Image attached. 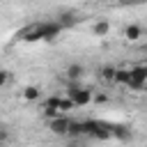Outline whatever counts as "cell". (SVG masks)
I'll use <instances>...</instances> for the list:
<instances>
[{
  "label": "cell",
  "mask_w": 147,
  "mask_h": 147,
  "mask_svg": "<svg viewBox=\"0 0 147 147\" xmlns=\"http://www.w3.org/2000/svg\"><path fill=\"white\" fill-rule=\"evenodd\" d=\"M92 138H96V140H108V138H113L110 136V124H96V129L92 131Z\"/></svg>",
  "instance_id": "obj_6"
},
{
  "label": "cell",
  "mask_w": 147,
  "mask_h": 147,
  "mask_svg": "<svg viewBox=\"0 0 147 147\" xmlns=\"http://www.w3.org/2000/svg\"><path fill=\"white\" fill-rule=\"evenodd\" d=\"M57 115H62L57 108H44V117H46V119H55Z\"/></svg>",
  "instance_id": "obj_16"
},
{
  "label": "cell",
  "mask_w": 147,
  "mask_h": 147,
  "mask_svg": "<svg viewBox=\"0 0 147 147\" xmlns=\"http://www.w3.org/2000/svg\"><path fill=\"white\" fill-rule=\"evenodd\" d=\"M129 78H131V74H129V69H115V78H113V83H119V85H126V83H129Z\"/></svg>",
  "instance_id": "obj_14"
},
{
  "label": "cell",
  "mask_w": 147,
  "mask_h": 147,
  "mask_svg": "<svg viewBox=\"0 0 147 147\" xmlns=\"http://www.w3.org/2000/svg\"><path fill=\"white\" fill-rule=\"evenodd\" d=\"M80 124H83V136H92V131L96 129L99 122H96V119H85V122H80Z\"/></svg>",
  "instance_id": "obj_15"
},
{
  "label": "cell",
  "mask_w": 147,
  "mask_h": 147,
  "mask_svg": "<svg viewBox=\"0 0 147 147\" xmlns=\"http://www.w3.org/2000/svg\"><path fill=\"white\" fill-rule=\"evenodd\" d=\"M51 131L55 133V136H67V126H69V117H64V115H57L55 119H51Z\"/></svg>",
  "instance_id": "obj_4"
},
{
  "label": "cell",
  "mask_w": 147,
  "mask_h": 147,
  "mask_svg": "<svg viewBox=\"0 0 147 147\" xmlns=\"http://www.w3.org/2000/svg\"><path fill=\"white\" fill-rule=\"evenodd\" d=\"M64 74H67V78H69V80H78V78H83L85 69H83V64H69Z\"/></svg>",
  "instance_id": "obj_10"
},
{
  "label": "cell",
  "mask_w": 147,
  "mask_h": 147,
  "mask_svg": "<svg viewBox=\"0 0 147 147\" xmlns=\"http://www.w3.org/2000/svg\"><path fill=\"white\" fill-rule=\"evenodd\" d=\"M129 74H131V78H129L126 87H131V90H142L145 83H147V67H145V64H136V67L129 69Z\"/></svg>",
  "instance_id": "obj_3"
},
{
  "label": "cell",
  "mask_w": 147,
  "mask_h": 147,
  "mask_svg": "<svg viewBox=\"0 0 147 147\" xmlns=\"http://www.w3.org/2000/svg\"><path fill=\"white\" fill-rule=\"evenodd\" d=\"M55 23H57L60 28H69V25L78 23V16H76V11H64V14H60V16L55 18Z\"/></svg>",
  "instance_id": "obj_5"
},
{
  "label": "cell",
  "mask_w": 147,
  "mask_h": 147,
  "mask_svg": "<svg viewBox=\"0 0 147 147\" xmlns=\"http://www.w3.org/2000/svg\"><path fill=\"white\" fill-rule=\"evenodd\" d=\"M7 83H9V74H7L5 69H0V87H5Z\"/></svg>",
  "instance_id": "obj_20"
},
{
  "label": "cell",
  "mask_w": 147,
  "mask_h": 147,
  "mask_svg": "<svg viewBox=\"0 0 147 147\" xmlns=\"http://www.w3.org/2000/svg\"><path fill=\"white\" fill-rule=\"evenodd\" d=\"M122 5H140V2H145V0H119Z\"/></svg>",
  "instance_id": "obj_22"
},
{
  "label": "cell",
  "mask_w": 147,
  "mask_h": 147,
  "mask_svg": "<svg viewBox=\"0 0 147 147\" xmlns=\"http://www.w3.org/2000/svg\"><path fill=\"white\" fill-rule=\"evenodd\" d=\"M110 32V23L108 21H96L94 25H92V34L94 37H106Z\"/></svg>",
  "instance_id": "obj_9"
},
{
  "label": "cell",
  "mask_w": 147,
  "mask_h": 147,
  "mask_svg": "<svg viewBox=\"0 0 147 147\" xmlns=\"http://www.w3.org/2000/svg\"><path fill=\"white\" fill-rule=\"evenodd\" d=\"M110 136H115V138H119V140H129V138H131V131H129L126 126H122V124H113V126H110Z\"/></svg>",
  "instance_id": "obj_11"
},
{
  "label": "cell",
  "mask_w": 147,
  "mask_h": 147,
  "mask_svg": "<svg viewBox=\"0 0 147 147\" xmlns=\"http://www.w3.org/2000/svg\"><path fill=\"white\" fill-rule=\"evenodd\" d=\"M124 37H126L129 41H138V39L142 37V28H140V25H136V23H131V25H126Z\"/></svg>",
  "instance_id": "obj_7"
},
{
  "label": "cell",
  "mask_w": 147,
  "mask_h": 147,
  "mask_svg": "<svg viewBox=\"0 0 147 147\" xmlns=\"http://www.w3.org/2000/svg\"><path fill=\"white\" fill-rule=\"evenodd\" d=\"M62 32V28L55 23V21H44L39 25H34L30 32H25V41H48V39H55L57 34Z\"/></svg>",
  "instance_id": "obj_1"
},
{
  "label": "cell",
  "mask_w": 147,
  "mask_h": 147,
  "mask_svg": "<svg viewBox=\"0 0 147 147\" xmlns=\"http://www.w3.org/2000/svg\"><path fill=\"white\" fill-rule=\"evenodd\" d=\"M74 108V103L69 101V99H60V106H57V110L60 113H64V110H71Z\"/></svg>",
  "instance_id": "obj_17"
},
{
  "label": "cell",
  "mask_w": 147,
  "mask_h": 147,
  "mask_svg": "<svg viewBox=\"0 0 147 147\" xmlns=\"http://www.w3.org/2000/svg\"><path fill=\"white\" fill-rule=\"evenodd\" d=\"M92 101L94 103H106L108 101V94H92Z\"/></svg>",
  "instance_id": "obj_19"
},
{
  "label": "cell",
  "mask_w": 147,
  "mask_h": 147,
  "mask_svg": "<svg viewBox=\"0 0 147 147\" xmlns=\"http://www.w3.org/2000/svg\"><path fill=\"white\" fill-rule=\"evenodd\" d=\"M115 69H117V67H113V64H106V67H101V71H99L101 80H106V83H113V78H115Z\"/></svg>",
  "instance_id": "obj_13"
},
{
  "label": "cell",
  "mask_w": 147,
  "mask_h": 147,
  "mask_svg": "<svg viewBox=\"0 0 147 147\" xmlns=\"http://www.w3.org/2000/svg\"><path fill=\"white\" fill-rule=\"evenodd\" d=\"M92 90H87V87H76V85H71L69 87V101L74 103V108H83V106H87V103H92Z\"/></svg>",
  "instance_id": "obj_2"
},
{
  "label": "cell",
  "mask_w": 147,
  "mask_h": 147,
  "mask_svg": "<svg viewBox=\"0 0 147 147\" xmlns=\"http://www.w3.org/2000/svg\"><path fill=\"white\" fill-rule=\"evenodd\" d=\"M7 138H9V131L7 129H0V142H5Z\"/></svg>",
  "instance_id": "obj_21"
},
{
  "label": "cell",
  "mask_w": 147,
  "mask_h": 147,
  "mask_svg": "<svg viewBox=\"0 0 147 147\" xmlns=\"http://www.w3.org/2000/svg\"><path fill=\"white\" fill-rule=\"evenodd\" d=\"M60 106V96H48L46 99V108H57Z\"/></svg>",
  "instance_id": "obj_18"
},
{
  "label": "cell",
  "mask_w": 147,
  "mask_h": 147,
  "mask_svg": "<svg viewBox=\"0 0 147 147\" xmlns=\"http://www.w3.org/2000/svg\"><path fill=\"white\" fill-rule=\"evenodd\" d=\"M21 96H23L25 101H39V96H41V90H39L37 85H28V87L21 92Z\"/></svg>",
  "instance_id": "obj_8"
},
{
  "label": "cell",
  "mask_w": 147,
  "mask_h": 147,
  "mask_svg": "<svg viewBox=\"0 0 147 147\" xmlns=\"http://www.w3.org/2000/svg\"><path fill=\"white\" fill-rule=\"evenodd\" d=\"M67 136H71V138H78V136H83V124H80V122H76V119H69Z\"/></svg>",
  "instance_id": "obj_12"
}]
</instances>
